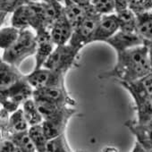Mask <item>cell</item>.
I'll use <instances>...</instances> for the list:
<instances>
[{"mask_svg": "<svg viewBox=\"0 0 152 152\" xmlns=\"http://www.w3.org/2000/svg\"><path fill=\"white\" fill-rule=\"evenodd\" d=\"M49 31L55 45L61 46L69 43L73 33V28L63 13L54 23Z\"/></svg>", "mask_w": 152, "mask_h": 152, "instance_id": "12", "label": "cell"}, {"mask_svg": "<svg viewBox=\"0 0 152 152\" xmlns=\"http://www.w3.org/2000/svg\"><path fill=\"white\" fill-rule=\"evenodd\" d=\"M106 43L111 46L116 54H119L127 49L144 45V40L137 32H126L119 30Z\"/></svg>", "mask_w": 152, "mask_h": 152, "instance_id": "10", "label": "cell"}, {"mask_svg": "<svg viewBox=\"0 0 152 152\" xmlns=\"http://www.w3.org/2000/svg\"><path fill=\"white\" fill-rule=\"evenodd\" d=\"M23 0H0V13H1V24L7 15L13 14L17 8L23 6Z\"/></svg>", "mask_w": 152, "mask_h": 152, "instance_id": "25", "label": "cell"}, {"mask_svg": "<svg viewBox=\"0 0 152 152\" xmlns=\"http://www.w3.org/2000/svg\"><path fill=\"white\" fill-rule=\"evenodd\" d=\"M64 75L65 72H64L42 67L33 70L31 73L25 75V78L34 90H38L48 87L64 86Z\"/></svg>", "mask_w": 152, "mask_h": 152, "instance_id": "6", "label": "cell"}, {"mask_svg": "<svg viewBox=\"0 0 152 152\" xmlns=\"http://www.w3.org/2000/svg\"><path fill=\"white\" fill-rule=\"evenodd\" d=\"M93 10L91 5L85 7L75 3H70L64 7V14L74 30Z\"/></svg>", "mask_w": 152, "mask_h": 152, "instance_id": "14", "label": "cell"}, {"mask_svg": "<svg viewBox=\"0 0 152 152\" xmlns=\"http://www.w3.org/2000/svg\"><path fill=\"white\" fill-rule=\"evenodd\" d=\"M120 30L119 21L116 14L101 15L97 29L95 31L92 42L102 41L107 42Z\"/></svg>", "mask_w": 152, "mask_h": 152, "instance_id": "11", "label": "cell"}, {"mask_svg": "<svg viewBox=\"0 0 152 152\" xmlns=\"http://www.w3.org/2000/svg\"><path fill=\"white\" fill-rule=\"evenodd\" d=\"M32 98L36 102L47 103L57 107H73L75 105L74 100L69 96L64 86L34 90Z\"/></svg>", "mask_w": 152, "mask_h": 152, "instance_id": "7", "label": "cell"}, {"mask_svg": "<svg viewBox=\"0 0 152 152\" xmlns=\"http://www.w3.org/2000/svg\"><path fill=\"white\" fill-rule=\"evenodd\" d=\"M15 145L7 139H1V148H0V152H13L15 149Z\"/></svg>", "mask_w": 152, "mask_h": 152, "instance_id": "28", "label": "cell"}, {"mask_svg": "<svg viewBox=\"0 0 152 152\" xmlns=\"http://www.w3.org/2000/svg\"><path fill=\"white\" fill-rule=\"evenodd\" d=\"M100 18L101 15L95 10L91 11L85 17V19L73 30L69 44L73 48L81 50L87 44L92 43V39Z\"/></svg>", "mask_w": 152, "mask_h": 152, "instance_id": "4", "label": "cell"}, {"mask_svg": "<svg viewBox=\"0 0 152 152\" xmlns=\"http://www.w3.org/2000/svg\"><path fill=\"white\" fill-rule=\"evenodd\" d=\"M29 128L30 125L25 118L23 108H19L10 115L8 129L4 133H1V139H6L8 135L12 133L27 132Z\"/></svg>", "mask_w": 152, "mask_h": 152, "instance_id": "15", "label": "cell"}, {"mask_svg": "<svg viewBox=\"0 0 152 152\" xmlns=\"http://www.w3.org/2000/svg\"><path fill=\"white\" fill-rule=\"evenodd\" d=\"M23 111L24 113L25 118L31 126H34V125H38V124H41L44 121L43 116L41 115V113L39 112V109L35 102V100L32 99L27 100L23 106H22Z\"/></svg>", "mask_w": 152, "mask_h": 152, "instance_id": "18", "label": "cell"}, {"mask_svg": "<svg viewBox=\"0 0 152 152\" xmlns=\"http://www.w3.org/2000/svg\"><path fill=\"white\" fill-rule=\"evenodd\" d=\"M128 7L135 15L152 11V0H130Z\"/></svg>", "mask_w": 152, "mask_h": 152, "instance_id": "26", "label": "cell"}, {"mask_svg": "<svg viewBox=\"0 0 152 152\" xmlns=\"http://www.w3.org/2000/svg\"><path fill=\"white\" fill-rule=\"evenodd\" d=\"M79 51V49L73 48L69 43L56 46L43 67L50 70L61 71L66 73L75 63Z\"/></svg>", "mask_w": 152, "mask_h": 152, "instance_id": "5", "label": "cell"}, {"mask_svg": "<svg viewBox=\"0 0 152 152\" xmlns=\"http://www.w3.org/2000/svg\"><path fill=\"white\" fill-rule=\"evenodd\" d=\"M44 152H72L64 137V133L48 140Z\"/></svg>", "mask_w": 152, "mask_h": 152, "instance_id": "24", "label": "cell"}, {"mask_svg": "<svg viewBox=\"0 0 152 152\" xmlns=\"http://www.w3.org/2000/svg\"><path fill=\"white\" fill-rule=\"evenodd\" d=\"M75 113L76 110L72 107H65L51 118L43 121L41 124L48 140L64 134L69 119Z\"/></svg>", "mask_w": 152, "mask_h": 152, "instance_id": "8", "label": "cell"}, {"mask_svg": "<svg viewBox=\"0 0 152 152\" xmlns=\"http://www.w3.org/2000/svg\"><path fill=\"white\" fill-rule=\"evenodd\" d=\"M149 58H150V66H151V73H152V51L149 50Z\"/></svg>", "mask_w": 152, "mask_h": 152, "instance_id": "34", "label": "cell"}, {"mask_svg": "<svg viewBox=\"0 0 152 152\" xmlns=\"http://www.w3.org/2000/svg\"><path fill=\"white\" fill-rule=\"evenodd\" d=\"M71 3H75L81 6H91V0H70Z\"/></svg>", "mask_w": 152, "mask_h": 152, "instance_id": "29", "label": "cell"}, {"mask_svg": "<svg viewBox=\"0 0 152 152\" xmlns=\"http://www.w3.org/2000/svg\"><path fill=\"white\" fill-rule=\"evenodd\" d=\"M42 0H23V2L24 5H28V4H33V3H39L41 2Z\"/></svg>", "mask_w": 152, "mask_h": 152, "instance_id": "31", "label": "cell"}, {"mask_svg": "<svg viewBox=\"0 0 152 152\" xmlns=\"http://www.w3.org/2000/svg\"><path fill=\"white\" fill-rule=\"evenodd\" d=\"M148 125H151V126H152V121H151V122H150V123L148 124Z\"/></svg>", "mask_w": 152, "mask_h": 152, "instance_id": "36", "label": "cell"}, {"mask_svg": "<svg viewBox=\"0 0 152 152\" xmlns=\"http://www.w3.org/2000/svg\"><path fill=\"white\" fill-rule=\"evenodd\" d=\"M37 49L35 53V67L34 70L40 69L56 48V45L52 40L50 31L47 29H42L36 31Z\"/></svg>", "mask_w": 152, "mask_h": 152, "instance_id": "9", "label": "cell"}, {"mask_svg": "<svg viewBox=\"0 0 152 152\" xmlns=\"http://www.w3.org/2000/svg\"><path fill=\"white\" fill-rule=\"evenodd\" d=\"M137 114L136 122L140 124H148L152 121V96L134 103Z\"/></svg>", "mask_w": 152, "mask_h": 152, "instance_id": "17", "label": "cell"}, {"mask_svg": "<svg viewBox=\"0 0 152 152\" xmlns=\"http://www.w3.org/2000/svg\"><path fill=\"white\" fill-rule=\"evenodd\" d=\"M0 124H1V133L7 132L9 126V120H10V113L6 109L1 107V112H0Z\"/></svg>", "mask_w": 152, "mask_h": 152, "instance_id": "27", "label": "cell"}, {"mask_svg": "<svg viewBox=\"0 0 152 152\" xmlns=\"http://www.w3.org/2000/svg\"><path fill=\"white\" fill-rule=\"evenodd\" d=\"M18 67L14 66L1 60L0 64V91L6 90L24 78Z\"/></svg>", "mask_w": 152, "mask_h": 152, "instance_id": "13", "label": "cell"}, {"mask_svg": "<svg viewBox=\"0 0 152 152\" xmlns=\"http://www.w3.org/2000/svg\"><path fill=\"white\" fill-rule=\"evenodd\" d=\"M151 73L149 50L146 45L138 46L117 54V62L112 70L102 73L101 79H116L121 82H135Z\"/></svg>", "mask_w": 152, "mask_h": 152, "instance_id": "1", "label": "cell"}, {"mask_svg": "<svg viewBox=\"0 0 152 152\" xmlns=\"http://www.w3.org/2000/svg\"><path fill=\"white\" fill-rule=\"evenodd\" d=\"M28 132L36 148L37 152H44L48 145V139L44 132L42 124L31 126L28 130Z\"/></svg>", "mask_w": 152, "mask_h": 152, "instance_id": "21", "label": "cell"}, {"mask_svg": "<svg viewBox=\"0 0 152 152\" xmlns=\"http://www.w3.org/2000/svg\"><path fill=\"white\" fill-rule=\"evenodd\" d=\"M115 14L119 21L120 31H126V32H137L136 31L137 16L129 7L118 11Z\"/></svg>", "mask_w": 152, "mask_h": 152, "instance_id": "19", "label": "cell"}, {"mask_svg": "<svg viewBox=\"0 0 152 152\" xmlns=\"http://www.w3.org/2000/svg\"><path fill=\"white\" fill-rule=\"evenodd\" d=\"M132 152H146V150L136 141L135 145H134V147H133V148L132 150Z\"/></svg>", "mask_w": 152, "mask_h": 152, "instance_id": "30", "label": "cell"}, {"mask_svg": "<svg viewBox=\"0 0 152 152\" xmlns=\"http://www.w3.org/2000/svg\"><path fill=\"white\" fill-rule=\"evenodd\" d=\"M36 49V32L31 29L23 30L15 44L7 50H4L1 60L14 66L19 67L26 58L35 55Z\"/></svg>", "mask_w": 152, "mask_h": 152, "instance_id": "2", "label": "cell"}, {"mask_svg": "<svg viewBox=\"0 0 152 152\" xmlns=\"http://www.w3.org/2000/svg\"><path fill=\"white\" fill-rule=\"evenodd\" d=\"M6 139L10 140L17 148L22 149L23 152H37L28 131L23 132L12 133L8 135Z\"/></svg>", "mask_w": 152, "mask_h": 152, "instance_id": "20", "label": "cell"}, {"mask_svg": "<svg viewBox=\"0 0 152 152\" xmlns=\"http://www.w3.org/2000/svg\"><path fill=\"white\" fill-rule=\"evenodd\" d=\"M21 31L13 26L1 28L0 31V48L7 50L18 39Z\"/></svg>", "mask_w": 152, "mask_h": 152, "instance_id": "22", "label": "cell"}, {"mask_svg": "<svg viewBox=\"0 0 152 152\" xmlns=\"http://www.w3.org/2000/svg\"><path fill=\"white\" fill-rule=\"evenodd\" d=\"M144 45H146L148 48V50L152 51V41H149V42H145Z\"/></svg>", "mask_w": 152, "mask_h": 152, "instance_id": "32", "label": "cell"}, {"mask_svg": "<svg viewBox=\"0 0 152 152\" xmlns=\"http://www.w3.org/2000/svg\"><path fill=\"white\" fill-rule=\"evenodd\" d=\"M34 89L29 84L25 76L13 86L0 91V103L1 107L10 114L18 110L27 100L32 99Z\"/></svg>", "mask_w": 152, "mask_h": 152, "instance_id": "3", "label": "cell"}, {"mask_svg": "<svg viewBox=\"0 0 152 152\" xmlns=\"http://www.w3.org/2000/svg\"><path fill=\"white\" fill-rule=\"evenodd\" d=\"M91 5L100 15L115 13V0H91Z\"/></svg>", "mask_w": 152, "mask_h": 152, "instance_id": "23", "label": "cell"}, {"mask_svg": "<svg viewBox=\"0 0 152 152\" xmlns=\"http://www.w3.org/2000/svg\"><path fill=\"white\" fill-rule=\"evenodd\" d=\"M105 152H117V151L114 148H107L105 149Z\"/></svg>", "mask_w": 152, "mask_h": 152, "instance_id": "33", "label": "cell"}, {"mask_svg": "<svg viewBox=\"0 0 152 152\" xmlns=\"http://www.w3.org/2000/svg\"><path fill=\"white\" fill-rule=\"evenodd\" d=\"M136 31L145 42L152 41V11L136 15Z\"/></svg>", "mask_w": 152, "mask_h": 152, "instance_id": "16", "label": "cell"}, {"mask_svg": "<svg viewBox=\"0 0 152 152\" xmlns=\"http://www.w3.org/2000/svg\"><path fill=\"white\" fill-rule=\"evenodd\" d=\"M13 152H23L22 149H20L19 148H17L16 146H15V149L13 150Z\"/></svg>", "mask_w": 152, "mask_h": 152, "instance_id": "35", "label": "cell"}]
</instances>
